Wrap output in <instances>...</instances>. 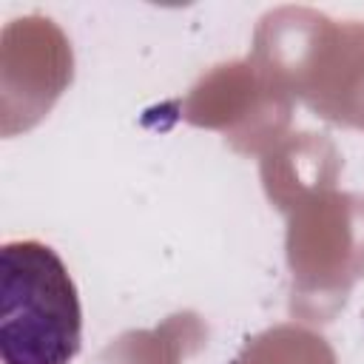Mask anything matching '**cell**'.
<instances>
[{"mask_svg": "<svg viewBox=\"0 0 364 364\" xmlns=\"http://www.w3.org/2000/svg\"><path fill=\"white\" fill-rule=\"evenodd\" d=\"M82 347L80 290L60 253L40 239L0 247L3 364H71Z\"/></svg>", "mask_w": 364, "mask_h": 364, "instance_id": "obj_1", "label": "cell"}]
</instances>
